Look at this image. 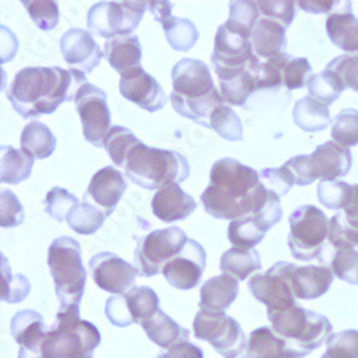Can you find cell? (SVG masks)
Masks as SVG:
<instances>
[{"instance_id": "7a4b0ae2", "label": "cell", "mask_w": 358, "mask_h": 358, "mask_svg": "<svg viewBox=\"0 0 358 358\" xmlns=\"http://www.w3.org/2000/svg\"><path fill=\"white\" fill-rule=\"evenodd\" d=\"M85 83L86 75L76 69L23 68L9 87L8 99L23 119L38 117L53 113L64 102H75Z\"/></svg>"}, {"instance_id": "74e56055", "label": "cell", "mask_w": 358, "mask_h": 358, "mask_svg": "<svg viewBox=\"0 0 358 358\" xmlns=\"http://www.w3.org/2000/svg\"><path fill=\"white\" fill-rule=\"evenodd\" d=\"M266 232L268 229L252 214L229 222L228 240L236 248L254 250L264 240Z\"/></svg>"}, {"instance_id": "ffe728a7", "label": "cell", "mask_w": 358, "mask_h": 358, "mask_svg": "<svg viewBox=\"0 0 358 358\" xmlns=\"http://www.w3.org/2000/svg\"><path fill=\"white\" fill-rule=\"evenodd\" d=\"M50 328L45 324L43 315L34 310L16 313L10 321V333L19 345L17 358H43Z\"/></svg>"}, {"instance_id": "8d00e7d4", "label": "cell", "mask_w": 358, "mask_h": 358, "mask_svg": "<svg viewBox=\"0 0 358 358\" xmlns=\"http://www.w3.org/2000/svg\"><path fill=\"white\" fill-rule=\"evenodd\" d=\"M2 151V165H0V181L3 184L17 185L29 176L32 175L35 159L27 157L24 152L19 151V149L3 145L0 148Z\"/></svg>"}, {"instance_id": "91938a15", "label": "cell", "mask_w": 358, "mask_h": 358, "mask_svg": "<svg viewBox=\"0 0 358 358\" xmlns=\"http://www.w3.org/2000/svg\"><path fill=\"white\" fill-rule=\"evenodd\" d=\"M343 2H298L296 5L303 8L307 13L322 15V13H334L336 8H340Z\"/></svg>"}, {"instance_id": "680465c9", "label": "cell", "mask_w": 358, "mask_h": 358, "mask_svg": "<svg viewBox=\"0 0 358 358\" xmlns=\"http://www.w3.org/2000/svg\"><path fill=\"white\" fill-rule=\"evenodd\" d=\"M162 358H203V351L192 344L191 341L179 344L171 350H168L165 354H161Z\"/></svg>"}, {"instance_id": "9a60e30c", "label": "cell", "mask_w": 358, "mask_h": 358, "mask_svg": "<svg viewBox=\"0 0 358 358\" xmlns=\"http://www.w3.org/2000/svg\"><path fill=\"white\" fill-rule=\"evenodd\" d=\"M159 296L149 287H134L125 294L109 296L105 314L115 327H129L142 324L159 311Z\"/></svg>"}, {"instance_id": "bcb514c9", "label": "cell", "mask_w": 358, "mask_h": 358, "mask_svg": "<svg viewBox=\"0 0 358 358\" xmlns=\"http://www.w3.org/2000/svg\"><path fill=\"white\" fill-rule=\"evenodd\" d=\"M29 292H31V282L22 274L12 275L8 259L2 257V301L9 304L22 303Z\"/></svg>"}, {"instance_id": "603a6c76", "label": "cell", "mask_w": 358, "mask_h": 358, "mask_svg": "<svg viewBox=\"0 0 358 358\" xmlns=\"http://www.w3.org/2000/svg\"><path fill=\"white\" fill-rule=\"evenodd\" d=\"M148 8L162 26L166 42L173 50L188 52L196 45L199 39L196 26L189 19L173 16L171 2H148Z\"/></svg>"}, {"instance_id": "b9f144b4", "label": "cell", "mask_w": 358, "mask_h": 358, "mask_svg": "<svg viewBox=\"0 0 358 358\" xmlns=\"http://www.w3.org/2000/svg\"><path fill=\"white\" fill-rule=\"evenodd\" d=\"M139 142L136 135L124 127H112L106 139L105 149L116 166L124 168L131 149Z\"/></svg>"}, {"instance_id": "ba28073f", "label": "cell", "mask_w": 358, "mask_h": 358, "mask_svg": "<svg viewBox=\"0 0 358 358\" xmlns=\"http://www.w3.org/2000/svg\"><path fill=\"white\" fill-rule=\"evenodd\" d=\"M101 344V331L79 311L57 313L45 341L43 358H94Z\"/></svg>"}, {"instance_id": "1f68e13d", "label": "cell", "mask_w": 358, "mask_h": 358, "mask_svg": "<svg viewBox=\"0 0 358 358\" xmlns=\"http://www.w3.org/2000/svg\"><path fill=\"white\" fill-rule=\"evenodd\" d=\"M287 29L271 20L259 17L251 34V45L254 53L259 59H270L285 53L287 49Z\"/></svg>"}, {"instance_id": "4316f807", "label": "cell", "mask_w": 358, "mask_h": 358, "mask_svg": "<svg viewBox=\"0 0 358 358\" xmlns=\"http://www.w3.org/2000/svg\"><path fill=\"white\" fill-rule=\"evenodd\" d=\"M307 355L292 348L271 327H259L250 334L243 358H304Z\"/></svg>"}, {"instance_id": "7dc6e473", "label": "cell", "mask_w": 358, "mask_h": 358, "mask_svg": "<svg viewBox=\"0 0 358 358\" xmlns=\"http://www.w3.org/2000/svg\"><path fill=\"white\" fill-rule=\"evenodd\" d=\"M79 203V199L68 189L55 187L45 198V211L50 218L64 222L66 221L69 213Z\"/></svg>"}, {"instance_id": "7c38bea8", "label": "cell", "mask_w": 358, "mask_h": 358, "mask_svg": "<svg viewBox=\"0 0 358 358\" xmlns=\"http://www.w3.org/2000/svg\"><path fill=\"white\" fill-rule=\"evenodd\" d=\"M251 31L227 20L217 31L211 64L217 75L250 68L258 56L252 50Z\"/></svg>"}, {"instance_id": "8992f818", "label": "cell", "mask_w": 358, "mask_h": 358, "mask_svg": "<svg viewBox=\"0 0 358 358\" xmlns=\"http://www.w3.org/2000/svg\"><path fill=\"white\" fill-rule=\"evenodd\" d=\"M266 315L273 330L296 351L310 354L330 343L334 337L330 320L296 303L280 310L266 311Z\"/></svg>"}, {"instance_id": "6f0895ef", "label": "cell", "mask_w": 358, "mask_h": 358, "mask_svg": "<svg viewBox=\"0 0 358 358\" xmlns=\"http://www.w3.org/2000/svg\"><path fill=\"white\" fill-rule=\"evenodd\" d=\"M261 17L258 2H231L229 3V22L241 24L252 32L258 19Z\"/></svg>"}, {"instance_id": "4dcf8cb0", "label": "cell", "mask_w": 358, "mask_h": 358, "mask_svg": "<svg viewBox=\"0 0 358 358\" xmlns=\"http://www.w3.org/2000/svg\"><path fill=\"white\" fill-rule=\"evenodd\" d=\"M351 2H345L341 10H337L327 17L325 31L334 46L347 52H358V19L351 10Z\"/></svg>"}, {"instance_id": "ee69618b", "label": "cell", "mask_w": 358, "mask_h": 358, "mask_svg": "<svg viewBox=\"0 0 358 358\" xmlns=\"http://www.w3.org/2000/svg\"><path fill=\"white\" fill-rule=\"evenodd\" d=\"M289 57L291 55L285 52L261 62L258 71V91H261V89L277 91V89L284 86V69Z\"/></svg>"}, {"instance_id": "f907efd6", "label": "cell", "mask_w": 358, "mask_h": 358, "mask_svg": "<svg viewBox=\"0 0 358 358\" xmlns=\"http://www.w3.org/2000/svg\"><path fill=\"white\" fill-rule=\"evenodd\" d=\"M327 69L333 71L345 87L358 92V52L357 53H344L334 57L327 65Z\"/></svg>"}, {"instance_id": "9f6ffc18", "label": "cell", "mask_w": 358, "mask_h": 358, "mask_svg": "<svg viewBox=\"0 0 358 358\" xmlns=\"http://www.w3.org/2000/svg\"><path fill=\"white\" fill-rule=\"evenodd\" d=\"M296 3L294 2H258V9L261 17L271 19L280 24H282L285 29L289 27V24L294 22V17L296 15L295 10Z\"/></svg>"}, {"instance_id": "e575fe53", "label": "cell", "mask_w": 358, "mask_h": 358, "mask_svg": "<svg viewBox=\"0 0 358 358\" xmlns=\"http://www.w3.org/2000/svg\"><path fill=\"white\" fill-rule=\"evenodd\" d=\"M22 152L34 159H46L56 149L55 134L42 122H29L20 135Z\"/></svg>"}, {"instance_id": "f6af8a7d", "label": "cell", "mask_w": 358, "mask_h": 358, "mask_svg": "<svg viewBox=\"0 0 358 358\" xmlns=\"http://www.w3.org/2000/svg\"><path fill=\"white\" fill-rule=\"evenodd\" d=\"M352 185L344 181H321L317 187V196L327 210L341 211L350 201Z\"/></svg>"}, {"instance_id": "11a10c76", "label": "cell", "mask_w": 358, "mask_h": 358, "mask_svg": "<svg viewBox=\"0 0 358 358\" xmlns=\"http://www.w3.org/2000/svg\"><path fill=\"white\" fill-rule=\"evenodd\" d=\"M24 221V210L19 198L9 189L0 194V225L2 228H15Z\"/></svg>"}, {"instance_id": "ab89813d", "label": "cell", "mask_w": 358, "mask_h": 358, "mask_svg": "<svg viewBox=\"0 0 358 358\" xmlns=\"http://www.w3.org/2000/svg\"><path fill=\"white\" fill-rule=\"evenodd\" d=\"M344 89L345 86L343 85L340 78L327 68L315 73L308 82L310 96L327 106L333 105L341 96Z\"/></svg>"}, {"instance_id": "6da1fadb", "label": "cell", "mask_w": 358, "mask_h": 358, "mask_svg": "<svg viewBox=\"0 0 358 358\" xmlns=\"http://www.w3.org/2000/svg\"><path fill=\"white\" fill-rule=\"evenodd\" d=\"M268 189L259 173L238 159H218L210 172V185L201 195L208 215L215 220H238L257 214L265 205Z\"/></svg>"}, {"instance_id": "e0dca14e", "label": "cell", "mask_w": 358, "mask_h": 358, "mask_svg": "<svg viewBox=\"0 0 358 358\" xmlns=\"http://www.w3.org/2000/svg\"><path fill=\"white\" fill-rule=\"evenodd\" d=\"M95 284L110 294L121 295L135 287L139 270L113 252H99L89 261Z\"/></svg>"}, {"instance_id": "ac0fdd59", "label": "cell", "mask_w": 358, "mask_h": 358, "mask_svg": "<svg viewBox=\"0 0 358 358\" xmlns=\"http://www.w3.org/2000/svg\"><path fill=\"white\" fill-rule=\"evenodd\" d=\"M205 266L206 252L203 247L189 238L184 250L164 266L162 274L171 287L188 291L199 285Z\"/></svg>"}, {"instance_id": "f546056e", "label": "cell", "mask_w": 358, "mask_h": 358, "mask_svg": "<svg viewBox=\"0 0 358 358\" xmlns=\"http://www.w3.org/2000/svg\"><path fill=\"white\" fill-rule=\"evenodd\" d=\"M103 57L117 72L125 73L139 68L142 61V48L136 35H119L105 42Z\"/></svg>"}, {"instance_id": "52a82bcc", "label": "cell", "mask_w": 358, "mask_h": 358, "mask_svg": "<svg viewBox=\"0 0 358 358\" xmlns=\"http://www.w3.org/2000/svg\"><path fill=\"white\" fill-rule=\"evenodd\" d=\"M330 220L320 208L314 205H303L289 215L288 247L298 261L318 259L322 265L330 262L334 248L328 243Z\"/></svg>"}, {"instance_id": "d6a6232c", "label": "cell", "mask_w": 358, "mask_h": 358, "mask_svg": "<svg viewBox=\"0 0 358 358\" xmlns=\"http://www.w3.org/2000/svg\"><path fill=\"white\" fill-rule=\"evenodd\" d=\"M141 327L149 340L165 350H171L179 344L189 341V330L179 325L162 310H159L154 317L143 321Z\"/></svg>"}, {"instance_id": "d590c367", "label": "cell", "mask_w": 358, "mask_h": 358, "mask_svg": "<svg viewBox=\"0 0 358 358\" xmlns=\"http://www.w3.org/2000/svg\"><path fill=\"white\" fill-rule=\"evenodd\" d=\"M220 268L224 274L234 277L236 281H245L262 268L261 255L257 250L232 247L222 254Z\"/></svg>"}, {"instance_id": "484cf974", "label": "cell", "mask_w": 358, "mask_h": 358, "mask_svg": "<svg viewBox=\"0 0 358 358\" xmlns=\"http://www.w3.org/2000/svg\"><path fill=\"white\" fill-rule=\"evenodd\" d=\"M328 243L334 250L355 248L358 245V184L352 185L350 201L344 210L330 220Z\"/></svg>"}, {"instance_id": "816d5d0a", "label": "cell", "mask_w": 358, "mask_h": 358, "mask_svg": "<svg viewBox=\"0 0 358 358\" xmlns=\"http://www.w3.org/2000/svg\"><path fill=\"white\" fill-rule=\"evenodd\" d=\"M321 358H358V331L345 330L334 334Z\"/></svg>"}, {"instance_id": "d4e9b609", "label": "cell", "mask_w": 358, "mask_h": 358, "mask_svg": "<svg viewBox=\"0 0 358 358\" xmlns=\"http://www.w3.org/2000/svg\"><path fill=\"white\" fill-rule=\"evenodd\" d=\"M154 215L166 224L187 220L195 210V199L187 194L179 184H171L155 192L152 202Z\"/></svg>"}, {"instance_id": "277c9868", "label": "cell", "mask_w": 358, "mask_h": 358, "mask_svg": "<svg viewBox=\"0 0 358 358\" xmlns=\"http://www.w3.org/2000/svg\"><path fill=\"white\" fill-rule=\"evenodd\" d=\"M124 171L135 185L155 191L171 184H181L191 173L188 159L176 151L138 142L127 157Z\"/></svg>"}, {"instance_id": "4fadbf2b", "label": "cell", "mask_w": 358, "mask_h": 358, "mask_svg": "<svg viewBox=\"0 0 358 358\" xmlns=\"http://www.w3.org/2000/svg\"><path fill=\"white\" fill-rule=\"evenodd\" d=\"M148 2H99L87 12L89 32L110 39L119 35H134Z\"/></svg>"}, {"instance_id": "f5cc1de1", "label": "cell", "mask_w": 358, "mask_h": 358, "mask_svg": "<svg viewBox=\"0 0 358 358\" xmlns=\"http://www.w3.org/2000/svg\"><path fill=\"white\" fill-rule=\"evenodd\" d=\"M313 76V68L308 59L291 56L284 69V86L288 91H295V89L308 86Z\"/></svg>"}, {"instance_id": "d6986e66", "label": "cell", "mask_w": 358, "mask_h": 358, "mask_svg": "<svg viewBox=\"0 0 358 358\" xmlns=\"http://www.w3.org/2000/svg\"><path fill=\"white\" fill-rule=\"evenodd\" d=\"M119 92L146 112H158L168 103V96L161 83L141 66L121 75Z\"/></svg>"}, {"instance_id": "5bb4252c", "label": "cell", "mask_w": 358, "mask_h": 358, "mask_svg": "<svg viewBox=\"0 0 358 358\" xmlns=\"http://www.w3.org/2000/svg\"><path fill=\"white\" fill-rule=\"evenodd\" d=\"M75 105L85 139L95 148H105V139L112 129L110 110L105 91L87 82L79 89Z\"/></svg>"}, {"instance_id": "836d02e7", "label": "cell", "mask_w": 358, "mask_h": 358, "mask_svg": "<svg viewBox=\"0 0 358 358\" xmlns=\"http://www.w3.org/2000/svg\"><path fill=\"white\" fill-rule=\"evenodd\" d=\"M292 119L298 128L310 134L321 132L333 122L330 106L318 102L310 95L295 102L292 109Z\"/></svg>"}, {"instance_id": "f1b7e54d", "label": "cell", "mask_w": 358, "mask_h": 358, "mask_svg": "<svg viewBox=\"0 0 358 358\" xmlns=\"http://www.w3.org/2000/svg\"><path fill=\"white\" fill-rule=\"evenodd\" d=\"M240 281L222 274L205 281L199 291V308L205 311L222 313L232 306L240 294Z\"/></svg>"}, {"instance_id": "94428289", "label": "cell", "mask_w": 358, "mask_h": 358, "mask_svg": "<svg viewBox=\"0 0 358 358\" xmlns=\"http://www.w3.org/2000/svg\"><path fill=\"white\" fill-rule=\"evenodd\" d=\"M158 358H162V357H161V355H159V357H158Z\"/></svg>"}, {"instance_id": "681fc988", "label": "cell", "mask_w": 358, "mask_h": 358, "mask_svg": "<svg viewBox=\"0 0 358 358\" xmlns=\"http://www.w3.org/2000/svg\"><path fill=\"white\" fill-rule=\"evenodd\" d=\"M22 5L41 31H53L59 23V19H61L57 2H24L23 0Z\"/></svg>"}, {"instance_id": "30bf717a", "label": "cell", "mask_w": 358, "mask_h": 358, "mask_svg": "<svg viewBox=\"0 0 358 358\" xmlns=\"http://www.w3.org/2000/svg\"><path fill=\"white\" fill-rule=\"evenodd\" d=\"M188 240V235L178 227L157 229L139 238L134 254L139 275L151 278L162 273L164 266L184 250Z\"/></svg>"}, {"instance_id": "44dd1931", "label": "cell", "mask_w": 358, "mask_h": 358, "mask_svg": "<svg viewBox=\"0 0 358 358\" xmlns=\"http://www.w3.org/2000/svg\"><path fill=\"white\" fill-rule=\"evenodd\" d=\"M62 56L71 69L92 73L103 59V52L94 39L92 34L85 29H69L59 42Z\"/></svg>"}, {"instance_id": "3957f363", "label": "cell", "mask_w": 358, "mask_h": 358, "mask_svg": "<svg viewBox=\"0 0 358 358\" xmlns=\"http://www.w3.org/2000/svg\"><path fill=\"white\" fill-rule=\"evenodd\" d=\"M171 79L173 92L169 99L175 112L211 129L213 113L227 101L217 89L208 65L199 59L184 57L172 68Z\"/></svg>"}, {"instance_id": "c3c4849f", "label": "cell", "mask_w": 358, "mask_h": 358, "mask_svg": "<svg viewBox=\"0 0 358 358\" xmlns=\"http://www.w3.org/2000/svg\"><path fill=\"white\" fill-rule=\"evenodd\" d=\"M330 268L341 281L358 285V251L354 248L336 250L330 261Z\"/></svg>"}, {"instance_id": "7bdbcfd3", "label": "cell", "mask_w": 358, "mask_h": 358, "mask_svg": "<svg viewBox=\"0 0 358 358\" xmlns=\"http://www.w3.org/2000/svg\"><path fill=\"white\" fill-rule=\"evenodd\" d=\"M331 138L344 148L358 145V110L343 109L331 122Z\"/></svg>"}, {"instance_id": "7402d4cb", "label": "cell", "mask_w": 358, "mask_h": 358, "mask_svg": "<svg viewBox=\"0 0 358 358\" xmlns=\"http://www.w3.org/2000/svg\"><path fill=\"white\" fill-rule=\"evenodd\" d=\"M127 188L128 182L121 171L113 166H105L92 176L83 194V201L95 203L96 208L109 217L116 210V205L122 199Z\"/></svg>"}, {"instance_id": "f35d334b", "label": "cell", "mask_w": 358, "mask_h": 358, "mask_svg": "<svg viewBox=\"0 0 358 358\" xmlns=\"http://www.w3.org/2000/svg\"><path fill=\"white\" fill-rule=\"evenodd\" d=\"M108 217L91 202H80L69 213L66 222L79 235H92L102 228Z\"/></svg>"}, {"instance_id": "8fae6325", "label": "cell", "mask_w": 358, "mask_h": 358, "mask_svg": "<svg viewBox=\"0 0 358 358\" xmlns=\"http://www.w3.org/2000/svg\"><path fill=\"white\" fill-rule=\"evenodd\" d=\"M194 336L210 343L224 358H238L245 352L247 337L235 318L222 313L199 310L194 318Z\"/></svg>"}, {"instance_id": "cb8c5ba5", "label": "cell", "mask_w": 358, "mask_h": 358, "mask_svg": "<svg viewBox=\"0 0 358 358\" xmlns=\"http://www.w3.org/2000/svg\"><path fill=\"white\" fill-rule=\"evenodd\" d=\"M292 291L300 300H317L331 288L334 273L327 265H295L287 262Z\"/></svg>"}, {"instance_id": "2e32d148", "label": "cell", "mask_w": 358, "mask_h": 358, "mask_svg": "<svg viewBox=\"0 0 358 358\" xmlns=\"http://www.w3.org/2000/svg\"><path fill=\"white\" fill-rule=\"evenodd\" d=\"M248 289L255 300L266 306V311L280 310L296 303L287 274V261H278L268 271L251 277Z\"/></svg>"}, {"instance_id": "83f0119b", "label": "cell", "mask_w": 358, "mask_h": 358, "mask_svg": "<svg viewBox=\"0 0 358 358\" xmlns=\"http://www.w3.org/2000/svg\"><path fill=\"white\" fill-rule=\"evenodd\" d=\"M259 65L261 59L258 57L247 69L231 71L218 75L221 94L231 106L245 108V102L248 101V98L258 91Z\"/></svg>"}, {"instance_id": "60d3db41", "label": "cell", "mask_w": 358, "mask_h": 358, "mask_svg": "<svg viewBox=\"0 0 358 358\" xmlns=\"http://www.w3.org/2000/svg\"><path fill=\"white\" fill-rule=\"evenodd\" d=\"M211 129H214L225 141L240 142L244 139L241 117L234 112L228 102L220 105L213 113Z\"/></svg>"}, {"instance_id": "db71d44e", "label": "cell", "mask_w": 358, "mask_h": 358, "mask_svg": "<svg viewBox=\"0 0 358 358\" xmlns=\"http://www.w3.org/2000/svg\"><path fill=\"white\" fill-rule=\"evenodd\" d=\"M259 178L262 185L280 198L285 196L295 185V178L285 165L280 168H265L259 172Z\"/></svg>"}, {"instance_id": "9c48e42d", "label": "cell", "mask_w": 358, "mask_h": 358, "mask_svg": "<svg viewBox=\"0 0 358 358\" xmlns=\"http://www.w3.org/2000/svg\"><path fill=\"white\" fill-rule=\"evenodd\" d=\"M292 176L295 185L308 187L315 179L337 181L345 176L352 166V152L334 141H328L315 148L310 155H296L284 164Z\"/></svg>"}, {"instance_id": "5b68a950", "label": "cell", "mask_w": 358, "mask_h": 358, "mask_svg": "<svg viewBox=\"0 0 358 358\" xmlns=\"http://www.w3.org/2000/svg\"><path fill=\"white\" fill-rule=\"evenodd\" d=\"M48 265L59 300V313L79 311L86 288L82 247L71 236H59L48 251Z\"/></svg>"}]
</instances>
